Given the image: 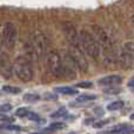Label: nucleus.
I'll list each match as a JSON object with an SVG mask.
<instances>
[{
    "mask_svg": "<svg viewBox=\"0 0 134 134\" xmlns=\"http://www.w3.org/2000/svg\"><path fill=\"white\" fill-rule=\"evenodd\" d=\"M91 31H92L93 37L95 38L98 45L100 47V52L104 53L105 60L107 63H114V61H118L116 58V53H115V48H114V45L112 42L111 38H109L108 33L104 30L102 27L98 25H92L91 26Z\"/></svg>",
    "mask_w": 134,
    "mask_h": 134,
    "instance_id": "f257e3e1",
    "label": "nucleus"
},
{
    "mask_svg": "<svg viewBox=\"0 0 134 134\" xmlns=\"http://www.w3.org/2000/svg\"><path fill=\"white\" fill-rule=\"evenodd\" d=\"M79 35H80V44L82 45V48L86 52V54L90 55L92 59L99 58L100 47L92 33L87 30H82L79 33Z\"/></svg>",
    "mask_w": 134,
    "mask_h": 134,
    "instance_id": "f03ea898",
    "label": "nucleus"
},
{
    "mask_svg": "<svg viewBox=\"0 0 134 134\" xmlns=\"http://www.w3.org/2000/svg\"><path fill=\"white\" fill-rule=\"evenodd\" d=\"M13 72L18 79L24 82H28L33 79V68L31 63L25 57H18L13 63Z\"/></svg>",
    "mask_w": 134,
    "mask_h": 134,
    "instance_id": "7ed1b4c3",
    "label": "nucleus"
},
{
    "mask_svg": "<svg viewBox=\"0 0 134 134\" xmlns=\"http://www.w3.org/2000/svg\"><path fill=\"white\" fill-rule=\"evenodd\" d=\"M46 64L48 67V71L52 75L57 78H61L64 75V66H63V59L58 51L53 49L46 53Z\"/></svg>",
    "mask_w": 134,
    "mask_h": 134,
    "instance_id": "20e7f679",
    "label": "nucleus"
},
{
    "mask_svg": "<svg viewBox=\"0 0 134 134\" xmlns=\"http://www.w3.org/2000/svg\"><path fill=\"white\" fill-rule=\"evenodd\" d=\"M16 38H18V30L13 23H6L2 28V44L8 51L15 47Z\"/></svg>",
    "mask_w": 134,
    "mask_h": 134,
    "instance_id": "39448f33",
    "label": "nucleus"
},
{
    "mask_svg": "<svg viewBox=\"0 0 134 134\" xmlns=\"http://www.w3.org/2000/svg\"><path fill=\"white\" fill-rule=\"evenodd\" d=\"M68 54L72 58V60L74 61L76 68L80 69L81 72L86 73L88 71V61L86 59L83 52L81 51L80 46H74V45H69V49H68Z\"/></svg>",
    "mask_w": 134,
    "mask_h": 134,
    "instance_id": "423d86ee",
    "label": "nucleus"
},
{
    "mask_svg": "<svg viewBox=\"0 0 134 134\" xmlns=\"http://www.w3.org/2000/svg\"><path fill=\"white\" fill-rule=\"evenodd\" d=\"M61 30H63L64 34H65L67 41L69 42V45H74V46H80V35L78 33V30L75 28V26L72 23H64L61 25Z\"/></svg>",
    "mask_w": 134,
    "mask_h": 134,
    "instance_id": "0eeeda50",
    "label": "nucleus"
},
{
    "mask_svg": "<svg viewBox=\"0 0 134 134\" xmlns=\"http://www.w3.org/2000/svg\"><path fill=\"white\" fill-rule=\"evenodd\" d=\"M32 51L35 54L37 59H40L46 54V39L42 34L38 33L34 37V42L32 45Z\"/></svg>",
    "mask_w": 134,
    "mask_h": 134,
    "instance_id": "6e6552de",
    "label": "nucleus"
},
{
    "mask_svg": "<svg viewBox=\"0 0 134 134\" xmlns=\"http://www.w3.org/2000/svg\"><path fill=\"white\" fill-rule=\"evenodd\" d=\"M63 66H64V75L67 79H74L76 76V66L69 54H66L63 59Z\"/></svg>",
    "mask_w": 134,
    "mask_h": 134,
    "instance_id": "1a4fd4ad",
    "label": "nucleus"
},
{
    "mask_svg": "<svg viewBox=\"0 0 134 134\" xmlns=\"http://www.w3.org/2000/svg\"><path fill=\"white\" fill-rule=\"evenodd\" d=\"M121 82H122V78H121L120 75H116V74L104 76V78H101V79H99V80H98V85L105 86V87L116 86V85H120Z\"/></svg>",
    "mask_w": 134,
    "mask_h": 134,
    "instance_id": "9d476101",
    "label": "nucleus"
},
{
    "mask_svg": "<svg viewBox=\"0 0 134 134\" xmlns=\"http://www.w3.org/2000/svg\"><path fill=\"white\" fill-rule=\"evenodd\" d=\"M116 58H118V63L125 68H130L133 66V59L128 55V53L124 48L121 52H119V54L116 53Z\"/></svg>",
    "mask_w": 134,
    "mask_h": 134,
    "instance_id": "9b49d317",
    "label": "nucleus"
},
{
    "mask_svg": "<svg viewBox=\"0 0 134 134\" xmlns=\"http://www.w3.org/2000/svg\"><path fill=\"white\" fill-rule=\"evenodd\" d=\"M130 130H131V126L122 124V125L114 126L113 128L108 130L107 132H105L104 134H125V133H127Z\"/></svg>",
    "mask_w": 134,
    "mask_h": 134,
    "instance_id": "f8f14e48",
    "label": "nucleus"
},
{
    "mask_svg": "<svg viewBox=\"0 0 134 134\" xmlns=\"http://www.w3.org/2000/svg\"><path fill=\"white\" fill-rule=\"evenodd\" d=\"M63 128H65V124H64V122H53V124H51L48 127L45 128L44 133L57 132V131H60V130H63Z\"/></svg>",
    "mask_w": 134,
    "mask_h": 134,
    "instance_id": "ddd939ff",
    "label": "nucleus"
},
{
    "mask_svg": "<svg viewBox=\"0 0 134 134\" xmlns=\"http://www.w3.org/2000/svg\"><path fill=\"white\" fill-rule=\"evenodd\" d=\"M97 99V95L94 94H81L76 98V102H90V101H93V100Z\"/></svg>",
    "mask_w": 134,
    "mask_h": 134,
    "instance_id": "4468645a",
    "label": "nucleus"
},
{
    "mask_svg": "<svg viewBox=\"0 0 134 134\" xmlns=\"http://www.w3.org/2000/svg\"><path fill=\"white\" fill-rule=\"evenodd\" d=\"M55 92L61 93V94H65V95H75L78 94V91L73 90L71 87H58L55 88Z\"/></svg>",
    "mask_w": 134,
    "mask_h": 134,
    "instance_id": "2eb2a0df",
    "label": "nucleus"
},
{
    "mask_svg": "<svg viewBox=\"0 0 134 134\" xmlns=\"http://www.w3.org/2000/svg\"><path fill=\"white\" fill-rule=\"evenodd\" d=\"M124 49L128 53V55L134 60V42L133 41H127L124 45Z\"/></svg>",
    "mask_w": 134,
    "mask_h": 134,
    "instance_id": "dca6fc26",
    "label": "nucleus"
},
{
    "mask_svg": "<svg viewBox=\"0 0 134 134\" xmlns=\"http://www.w3.org/2000/svg\"><path fill=\"white\" fill-rule=\"evenodd\" d=\"M124 107V101L121 100H118V101H114L112 104H109L107 106V109L108 111H118V109H121Z\"/></svg>",
    "mask_w": 134,
    "mask_h": 134,
    "instance_id": "f3484780",
    "label": "nucleus"
},
{
    "mask_svg": "<svg viewBox=\"0 0 134 134\" xmlns=\"http://www.w3.org/2000/svg\"><path fill=\"white\" fill-rule=\"evenodd\" d=\"M2 90L6 93H11V94H19V93L21 92V90L19 87H14V86H8V85L4 86Z\"/></svg>",
    "mask_w": 134,
    "mask_h": 134,
    "instance_id": "a211bd4d",
    "label": "nucleus"
},
{
    "mask_svg": "<svg viewBox=\"0 0 134 134\" xmlns=\"http://www.w3.org/2000/svg\"><path fill=\"white\" fill-rule=\"evenodd\" d=\"M67 114V111L65 107H61V108H59L57 112H54V113L51 114V118L53 119H58V118H63V116H65Z\"/></svg>",
    "mask_w": 134,
    "mask_h": 134,
    "instance_id": "6ab92c4d",
    "label": "nucleus"
},
{
    "mask_svg": "<svg viewBox=\"0 0 134 134\" xmlns=\"http://www.w3.org/2000/svg\"><path fill=\"white\" fill-rule=\"evenodd\" d=\"M24 99L28 102H37L40 100V97L38 94H32V93H28V94L24 95Z\"/></svg>",
    "mask_w": 134,
    "mask_h": 134,
    "instance_id": "aec40b11",
    "label": "nucleus"
},
{
    "mask_svg": "<svg viewBox=\"0 0 134 134\" xmlns=\"http://www.w3.org/2000/svg\"><path fill=\"white\" fill-rule=\"evenodd\" d=\"M120 92L121 90L119 87H115V86H109V87H106L104 90V93H106V94H118Z\"/></svg>",
    "mask_w": 134,
    "mask_h": 134,
    "instance_id": "412c9836",
    "label": "nucleus"
},
{
    "mask_svg": "<svg viewBox=\"0 0 134 134\" xmlns=\"http://www.w3.org/2000/svg\"><path fill=\"white\" fill-rule=\"evenodd\" d=\"M27 114H28V109L26 108V107H20V108H18L15 111L16 116H21V118H24V116H27Z\"/></svg>",
    "mask_w": 134,
    "mask_h": 134,
    "instance_id": "4be33fe9",
    "label": "nucleus"
},
{
    "mask_svg": "<svg viewBox=\"0 0 134 134\" xmlns=\"http://www.w3.org/2000/svg\"><path fill=\"white\" fill-rule=\"evenodd\" d=\"M27 116H28V119H30V120H33V121H38V122H45V120H41V119L39 118V115H38V114H35V113H32V112H28Z\"/></svg>",
    "mask_w": 134,
    "mask_h": 134,
    "instance_id": "5701e85b",
    "label": "nucleus"
},
{
    "mask_svg": "<svg viewBox=\"0 0 134 134\" xmlns=\"http://www.w3.org/2000/svg\"><path fill=\"white\" fill-rule=\"evenodd\" d=\"M93 83L91 82V81H81V82H78L76 83V87L79 88H90L92 87Z\"/></svg>",
    "mask_w": 134,
    "mask_h": 134,
    "instance_id": "b1692460",
    "label": "nucleus"
},
{
    "mask_svg": "<svg viewBox=\"0 0 134 134\" xmlns=\"http://www.w3.org/2000/svg\"><path fill=\"white\" fill-rule=\"evenodd\" d=\"M109 122V120H100V121H98V122H94V125H93V127L94 128H101V127H104V126H106L107 124Z\"/></svg>",
    "mask_w": 134,
    "mask_h": 134,
    "instance_id": "393cba45",
    "label": "nucleus"
},
{
    "mask_svg": "<svg viewBox=\"0 0 134 134\" xmlns=\"http://www.w3.org/2000/svg\"><path fill=\"white\" fill-rule=\"evenodd\" d=\"M12 109V106L9 104H4V105H0V112H9Z\"/></svg>",
    "mask_w": 134,
    "mask_h": 134,
    "instance_id": "a878e982",
    "label": "nucleus"
},
{
    "mask_svg": "<svg viewBox=\"0 0 134 134\" xmlns=\"http://www.w3.org/2000/svg\"><path fill=\"white\" fill-rule=\"evenodd\" d=\"M6 130H9V131H21V128L19 126H7Z\"/></svg>",
    "mask_w": 134,
    "mask_h": 134,
    "instance_id": "bb28decb",
    "label": "nucleus"
},
{
    "mask_svg": "<svg viewBox=\"0 0 134 134\" xmlns=\"http://www.w3.org/2000/svg\"><path fill=\"white\" fill-rule=\"evenodd\" d=\"M8 120H9L8 116L5 115V114L1 112V113H0V121H8Z\"/></svg>",
    "mask_w": 134,
    "mask_h": 134,
    "instance_id": "cd10ccee",
    "label": "nucleus"
},
{
    "mask_svg": "<svg viewBox=\"0 0 134 134\" xmlns=\"http://www.w3.org/2000/svg\"><path fill=\"white\" fill-rule=\"evenodd\" d=\"M128 86H130V87H134V75L130 79V81H128Z\"/></svg>",
    "mask_w": 134,
    "mask_h": 134,
    "instance_id": "c85d7f7f",
    "label": "nucleus"
},
{
    "mask_svg": "<svg viewBox=\"0 0 134 134\" xmlns=\"http://www.w3.org/2000/svg\"><path fill=\"white\" fill-rule=\"evenodd\" d=\"M131 20H132V23L134 24V14H133V15H132V18H131Z\"/></svg>",
    "mask_w": 134,
    "mask_h": 134,
    "instance_id": "c756f323",
    "label": "nucleus"
},
{
    "mask_svg": "<svg viewBox=\"0 0 134 134\" xmlns=\"http://www.w3.org/2000/svg\"><path fill=\"white\" fill-rule=\"evenodd\" d=\"M131 119H132V120H134V113L131 114Z\"/></svg>",
    "mask_w": 134,
    "mask_h": 134,
    "instance_id": "7c9ffc66",
    "label": "nucleus"
},
{
    "mask_svg": "<svg viewBox=\"0 0 134 134\" xmlns=\"http://www.w3.org/2000/svg\"><path fill=\"white\" fill-rule=\"evenodd\" d=\"M31 134H45V133H31Z\"/></svg>",
    "mask_w": 134,
    "mask_h": 134,
    "instance_id": "2f4dec72",
    "label": "nucleus"
},
{
    "mask_svg": "<svg viewBox=\"0 0 134 134\" xmlns=\"http://www.w3.org/2000/svg\"><path fill=\"white\" fill-rule=\"evenodd\" d=\"M72 134H75V133H72Z\"/></svg>",
    "mask_w": 134,
    "mask_h": 134,
    "instance_id": "473e14b6",
    "label": "nucleus"
}]
</instances>
